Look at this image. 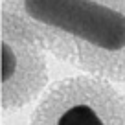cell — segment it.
<instances>
[{"label":"cell","instance_id":"obj_1","mask_svg":"<svg viewBox=\"0 0 125 125\" xmlns=\"http://www.w3.org/2000/svg\"><path fill=\"white\" fill-rule=\"evenodd\" d=\"M0 15L81 74L125 83V0H0Z\"/></svg>","mask_w":125,"mask_h":125},{"label":"cell","instance_id":"obj_2","mask_svg":"<svg viewBox=\"0 0 125 125\" xmlns=\"http://www.w3.org/2000/svg\"><path fill=\"white\" fill-rule=\"evenodd\" d=\"M30 125H125V94L85 74L61 79L37 101Z\"/></svg>","mask_w":125,"mask_h":125},{"label":"cell","instance_id":"obj_3","mask_svg":"<svg viewBox=\"0 0 125 125\" xmlns=\"http://www.w3.org/2000/svg\"><path fill=\"white\" fill-rule=\"evenodd\" d=\"M0 105L4 114H13L39 101L46 94L50 88V68L46 61V50L6 15H0Z\"/></svg>","mask_w":125,"mask_h":125}]
</instances>
